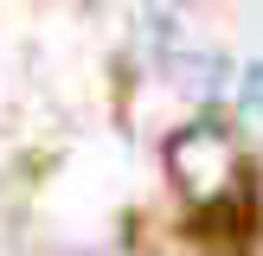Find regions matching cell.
I'll list each match as a JSON object with an SVG mask.
<instances>
[{
  "mask_svg": "<svg viewBox=\"0 0 263 256\" xmlns=\"http://www.w3.org/2000/svg\"><path fill=\"white\" fill-rule=\"evenodd\" d=\"M244 96H251V109L263 115V64H257V71H251V83H244Z\"/></svg>",
  "mask_w": 263,
  "mask_h": 256,
  "instance_id": "obj_1",
  "label": "cell"
}]
</instances>
